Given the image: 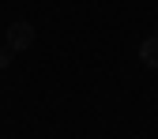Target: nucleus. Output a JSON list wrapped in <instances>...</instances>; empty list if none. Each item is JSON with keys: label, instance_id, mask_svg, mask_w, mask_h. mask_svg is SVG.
I'll use <instances>...</instances> for the list:
<instances>
[{"label": "nucleus", "instance_id": "obj_1", "mask_svg": "<svg viewBox=\"0 0 158 139\" xmlns=\"http://www.w3.org/2000/svg\"><path fill=\"white\" fill-rule=\"evenodd\" d=\"M11 53H23V49H30L34 45V27L27 23V19H19V23H11L8 27V42H4Z\"/></svg>", "mask_w": 158, "mask_h": 139}, {"label": "nucleus", "instance_id": "obj_2", "mask_svg": "<svg viewBox=\"0 0 158 139\" xmlns=\"http://www.w3.org/2000/svg\"><path fill=\"white\" fill-rule=\"evenodd\" d=\"M139 60H143V68L158 72V34H151V38L139 42Z\"/></svg>", "mask_w": 158, "mask_h": 139}, {"label": "nucleus", "instance_id": "obj_3", "mask_svg": "<svg viewBox=\"0 0 158 139\" xmlns=\"http://www.w3.org/2000/svg\"><path fill=\"white\" fill-rule=\"evenodd\" d=\"M11 60H15V53H11L8 45H0V72H4V68H11Z\"/></svg>", "mask_w": 158, "mask_h": 139}]
</instances>
